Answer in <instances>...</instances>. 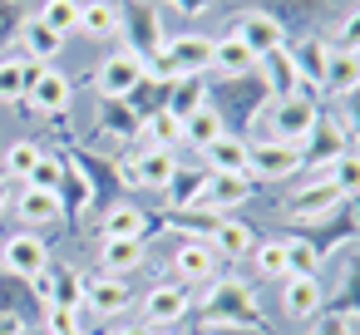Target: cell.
<instances>
[{"mask_svg": "<svg viewBox=\"0 0 360 335\" xmlns=\"http://www.w3.org/2000/svg\"><path fill=\"white\" fill-rule=\"evenodd\" d=\"M40 158H45V153H40L35 143H11V148H6V173H11V178H30Z\"/></svg>", "mask_w": 360, "mask_h": 335, "instance_id": "cell-34", "label": "cell"}, {"mask_svg": "<svg viewBox=\"0 0 360 335\" xmlns=\"http://www.w3.org/2000/svg\"><path fill=\"white\" fill-rule=\"evenodd\" d=\"M212 65H217V70H227V74H252V65H257V60H252V50H247L237 35H227V40H217V45H212Z\"/></svg>", "mask_w": 360, "mask_h": 335, "instance_id": "cell-23", "label": "cell"}, {"mask_svg": "<svg viewBox=\"0 0 360 335\" xmlns=\"http://www.w3.org/2000/svg\"><path fill=\"white\" fill-rule=\"evenodd\" d=\"M50 301H55V306H70V310H84V281H79L75 271L55 266V271H50Z\"/></svg>", "mask_w": 360, "mask_h": 335, "instance_id": "cell-26", "label": "cell"}, {"mask_svg": "<svg viewBox=\"0 0 360 335\" xmlns=\"http://www.w3.org/2000/svg\"><path fill=\"white\" fill-rule=\"evenodd\" d=\"M119 6H109V0H89V6H79V35H89V40H109V35H119Z\"/></svg>", "mask_w": 360, "mask_h": 335, "instance_id": "cell-18", "label": "cell"}, {"mask_svg": "<svg viewBox=\"0 0 360 335\" xmlns=\"http://www.w3.org/2000/svg\"><path fill=\"white\" fill-rule=\"evenodd\" d=\"M173 276L178 281H212L217 276V251L202 247V242H188L173 251Z\"/></svg>", "mask_w": 360, "mask_h": 335, "instance_id": "cell-11", "label": "cell"}, {"mask_svg": "<svg viewBox=\"0 0 360 335\" xmlns=\"http://www.w3.org/2000/svg\"><path fill=\"white\" fill-rule=\"evenodd\" d=\"M173 84H178V89H173V99L163 104L173 119H188L193 109H202V104H207V99H202V84H198L193 74H183V79H173Z\"/></svg>", "mask_w": 360, "mask_h": 335, "instance_id": "cell-28", "label": "cell"}, {"mask_svg": "<svg viewBox=\"0 0 360 335\" xmlns=\"http://www.w3.org/2000/svg\"><path fill=\"white\" fill-rule=\"evenodd\" d=\"M330 183H335L340 192H360V158H355V153H340V158L330 163Z\"/></svg>", "mask_w": 360, "mask_h": 335, "instance_id": "cell-36", "label": "cell"}, {"mask_svg": "<svg viewBox=\"0 0 360 335\" xmlns=\"http://www.w3.org/2000/svg\"><path fill=\"white\" fill-rule=\"evenodd\" d=\"M163 50L173 55V65H178L183 74H198V70L212 65V40H202V35H178V40L163 45Z\"/></svg>", "mask_w": 360, "mask_h": 335, "instance_id": "cell-19", "label": "cell"}, {"mask_svg": "<svg viewBox=\"0 0 360 335\" xmlns=\"http://www.w3.org/2000/svg\"><path fill=\"white\" fill-rule=\"evenodd\" d=\"M60 178H65V168L45 153V158L35 163V173H30V188H40V192H60Z\"/></svg>", "mask_w": 360, "mask_h": 335, "instance_id": "cell-37", "label": "cell"}, {"mask_svg": "<svg viewBox=\"0 0 360 335\" xmlns=\"http://www.w3.org/2000/svg\"><path fill=\"white\" fill-rule=\"evenodd\" d=\"M326 60H330V45H321V40H311V45H301V50L291 55V65H296L306 79H316V84H321V74H326Z\"/></svg>", "mask_w": 360, "mask_h": 335, "instance_id": "cell-33", "label": "cell"}, {"mask_svg": "<svg viewBox=\"0 0 360 335\" xmlns=\"http://www.w3.org/2000/svg\"><path fill=\"white\" fill-rule=\"evenodd\" d=\"M129 173H134L139 188H148V192H168L173 178H178V158H173V148H148V153L134 158Z\"/></svg>", "mask_w": 360, "mask_h": 335, "instance_id": "cell-6", "label": "cell"}, {"mask_svg": "<svg viewBox=\"0 0 360 335\" xmlns=\"http://www.w3.org/2000/svg\"><path fill=\"white\" fill-rule=\"evenodd\" d=\"M330 50H350V55H360V11L340 25V35H335V45Z\"/></svg>", "mask_w": 360, "mask_h": 335, "instance_id": "cell-40", "label": "cell"}, {"mask_svg": "<svg viewBox=\"0 0 360 335\" xmlns=\"http://www.w3.org/2000/svg\"><path fill=\"white\" fill-rule=\"evenodd\" d=\"M335 207H340V188H335L330 178H316L311 188L291 192V202H286V212L301 217V222H321V217H330Z\"/></svg>", "mask_w": 360, "mask_h": 335, "instance_id": "cell-4", "label": "cell"}, {"mask_svg": "<svg viewBox=\"0 0 360 335\" xmlns=\"http://www.w3.org/2000/svg\"><path fill=\"white\" fill-rule=\"evenodd\" d=\"M50 335H79V310L55 306V310H50Z\"/></svg>", "mask_w": 360, "mask_h": 335, "instance_id": "cell-38", "label": "cell"}, {"mask_svg": "<svg viewBox=\"0 0 360 335\" xmlns=\"http://www.w3.org/2000/svg\"><path fill=\"white\" fill-rule=\"evenodd\" d=\"M20 35H25V50H30L25 60H30V65H50V60L65 50V35H55V30H50V25H40V20H25V25H20Z\"/></svg>", "mask_w": 360, "mask_h": 335, "instance_id": "cell-20", "label": "cell"}, {"mask_svg": "<svg viewBox=\"0 0 360 335\" xmlns=\"http://www.w3.org/2000/svg\"><path fill=\"white\" fill-rule=\"evenodd\" d=\"M0 207H6V178H0Z\"/></svg>", "mask_w": 360, "mask_h": 335, "instance_id": "cell-43", "label": "cell"}, {"mask_svg": "<svg viewBox=\"0 0 360 335\" xmlns=\"http://www.w3.org/2000/svg\"><path fill=\"white\" fill-rule=\"evenodd\" d=\"M40 25H50L55 35H70V30H79V0H45V11H40Z\"/></svg>", "mask_w": 360, "mask_h": 335, "instance_id": "cell-30", "label": "cell"}, {"mask_svg": "<svg viewBox=\"0 0 360 335\" xmlns=\"http://www.w3.org/2000/svg\"><path fill=\"white\" fill-rule=\"evenodd\" d=\"M212 242H217V251H222V256H247V251H252V227H247V222L222 217V222H217V232H212Z\"/></svg>", "mask_w": 360, "mask_h": 335, "instance_id": "cell-25", "label": "cell"}, {"mask_svg": "<svg viewBox=\"0 0 360 335\" xmlns=\"http://www.w3.org/2000/svg\"><path fill=\"white\" fill-rule=\"evenodd\" d=\"M252 291L237 286V281H222L212 296H207V320H242V325H257V310H252Z\"/></svg>", "mask_w": 360, "mask_h": 335, "instance_id": "cell-7", "label": "cell"}, {"mask_svg": "<svg viewBox=\"0 0 360 335\" xmlns=\"http://www.w3.org/2000/svg\"><path fill=\"white\" fill-rule=\"evenodd\" d=\"M143 79H148V74H143V60H139V55H129V50L109 55V60L94 70V84H99V94H104V99H129Z\"/></svg>", "mask_w": 360, "mask_h": 335, "instance_id": "cell-1", "label": "cell"}, {"mask_svg": "<svg viewBox=\"0 0 360 335\" xmlns=\"http://www.w3.org/2000/svg\"><path fill=\"white\" fill-rule=\"evenodd\" d=\"M99 261H104L114 276L139 271V266H143V237H104V242H99Z\"/></svg>", "mask_w": 360, "mask_h": 335, "instance_id": "cell-13", "label": "cell"}, {"mask_svg": "<svg viewBox=\"0 0 360 335\" xmlns=\"http://www.w3.org/2000/svg\"><path fill=\"white\" fill-rule=\"evenodd\" d=\"M183 138H188L193 148H207V143H217V138H222V114H217V104H202V109H193V114L183 119Z\"/></svg>", "mask_w": 360, "mask_h": 335, "instance_id": "cell-21", "label": "cell"}, {"mask_svg": "<svg viewBox=\"0 0 360 335\" xmlns=\"http://www.w3.org/2000/svg\"><path fill=\"white\" fill-rule=\"evenodd\" d=\"M20 6H15V0H0V45H6L11 35H20Z\"/></svg>", "mask_w": 360, "mask_h": 335, "instance_id": "cell-39", "label": "cell"}, {"mask_svg": "<svg viewBox=\"0 0 360 335\" xmlns=\"http://www.w3.org/2000/svg\"><path fill=\"white\" fill-rule=\"evenodd\" d=\"M0 261H6V271H11V276L30 281V276H40V271H45L50 251H45V242H40V237H25V232H20V237H11V242H6Z\"/></svg>", "mask_w": 360, "mask_h": 335, "instance_id": "cell-8", "label": "cell"}, {"mask_svg": "<svg viewBox=\"0 0 360 335\" xmlns=\"http://www.w3.org/2000/svg\"><path fill=\"white\" fill-rule=\"evenodd\" d=\"M316 104L306 99V94H291V99H276V114H271V124H276V133H281V143H296V138H306L311 129H316Z\"/></svg>", "mask_w": 360, "mask_h": 335, "instance_id": "cell-5", "label": "cell"}, {"mask_svg": "<svg viewBox=\"0 0 360 335\" xmlns=\"http://www.w3.org/2000/svg\"><path fill=\"white\" fill-rule=\"evenodd\" d=\"M35 74H40V65H30L25 55H11V60H0V99H6V104H20V99L30 94Z\"/></svg>", "mask_w": 360, "mask_h": 335, "instance_id": "cell-12", "label": "cell"}, {"mask_svg": "<svg viewBox=\"0 0 360 335\" xmlns=\"http://www.w3.org/2000/svg\"><path fill=\"white\" fill-rule=\"evenodd\" d=\"M311 133H316V143H321V148L311 153V163H335L340 153H350V148H345V133H340L335 124H326V119H316V129H311Z\"/></svg>", "mask_w": 360, "mask_h": 335, "instance_id": "cell-31", "label": "cell"}, {"mask_svg": "<svg viewBox=\"0 0 360 335\" xmlns=\"http://www.w3.org/2000/svg\"><path fill=\"white\" fill-rule=\"evenodd\" d=\"M257 276H262V281L286 276V242H266V247H257Z\"/></svg>", "mask_w": 360, "mask_h": 335, "instance_id": "cell-35", "label": "cell"}, {"mask_svg": "<svg viewBox=\"0 0 360 335\" xmlns=\"http://www.w3.org/2000/svg\"><path fill=\"white\" fill-rule=\"evenodd\" d=\"M70 94H75V89H70V79H65L60 70H40L25 99H30V109H35V114H50V119H55V114H65V109H70Z\"/></svg>", "mask_w": 360, "mask_h": 335, "instance_id": "cell-9", "label": "cell"}, {"mask_svg": "<svg viewBox=\"0 0 360 335\" xmlns=\"http://www.w3.org/2000/svg\"><path fill=\"white\" fill-rule=\"evenodd\" d=\"M15 207H20V217H25V222H55V217H60V192H40V188H25Z\"/></svg>", "mask_w": 360, "mask_h": 335, "instance_id": "cell-24", "label": "cell"}, {"mask_svg": "<svg viewBox=\"0 0 360 335\" xmlns=\"http://www.w3.org/2000/svg\"><path fill=\"white\" fill-rule=\"evenodd\" d=\"M202 158L212 163V173H247V143L232 138V133H222L217 143H207Z\"/></svg>", "mask_w": 360, "mask_h": 335, "instance_id": "cell-22", "label": "cell"}, {"mask_svg": "<svg viewBox=\"0 0 360 335\" xmlns=\"http://www.w3.org/2000/svg\"><path fill=\"white\" fill-rule=\"evenodd\" d=\"M345 99H350V124H355V133H360V89H350Z\"/></svg>", "mask_w": 360, "mask_h": 335, "instance_id": "cell-41", "label": "cell"}, {"mask_svg": "<svg viewBox=\"0 0 360 335\" xmlns=\"http://www.w3.org/2000/svg\"><path fill=\"white\" fill-rule=\"evenodd\" d=\"M143 315H148V325H173V320H183V315H188V291H183V286H158V291H148Z\"/></svg>", "mask_w": 360, "mask_h": 335, "instance_id": "cell-15", "label": "cell"}, {"mask_svg": "<svg viewBox=\"0 0 360 335\" xmlns=\"http://www.w3.org/2000/svg\"><path fill=\"white\" fill-rule=\"evenodd\" d=\"M143 138L153 148H173V138H183V119H173L168 109H153L148 124H143Z\"/></svg>", "mask_w": 360, "mask_h": 335, "instance_id": "cell-29", "label": "cell"}, {"mask_svg": "<svg viewBox=\"0 0 360 335\" xmlns=\"http://www.w3.org/2000/svg\"><path fill=\"white\" fill-rule=\"evenodd\" d=\"M321 89H326V94H350V89H360V55L330 50L326 74H321Z\"/></svg>", "mask_w": 360, "mask_h": 335, "instance_id": "cell-16", "label": "cell"}, {"mask_svg": "<svg viewBox=\"0 0 360 335\" xmlns=\"http://www.w3.org/2000/svg\"><path fill=\"white\" fill-rule=\"evenodd\" d=\"M247 50H252V60H262V55H271V50H281V25L271 20V15H242L237 20V30H232Z\"/></svg>", "mask_w": 360, "mask_h": 335, "instance_id": "cell-10", "label": "cell"}, {"mask_svg": "<svg viewBox=\"0 0 360 335\" xmlns=\"http://www.w3.org/2000/svg\"><path fill=\"white\" fill-rule=\"evenodd\" d=\"M301 163H306V153H301L296 143H281V138H271V143H247V168H252L257 178H291Z\"/></svg>", "mask_w": 360, "mask_h": 335, "instance_id": "cell-2", "label": "cell"}, {"mask_svg": "<svg viewBox=\"0 0 360 335\" xmlns=\"http://www.w3.org/2000/svg\"><path fill=\"white\" fill-rule=\"evenodd\" d=\"M252 197V183H247V173H212L207 183H202V192L193 197V207H202V212H222V207H237V202H247Z\"/></svg>", "mask_w": 360, "mask_h": 335, "instance_id": "cell-3", "label": "cell"}, {"mask_svg": "<svg viewBox=\"0 0 360 335\" xmlns=\"http://www.w3.org/2000/svg\"><path fill=\"white\" fill-rule=\"evenodd\" d=\"M129 301L134 296L124 281H84V310H94V315H119Z\"/></svg>", "mask_w": 360, "mask_h": 335, "instance_id": "cell-17", "label": "cell"}, {"mask_svg": "<svg viewBox=\"0 0 360 335\" xmlns=\"http://www.w3.org/2000/svg\"><path fill=\"white\" fill-rule=\"evenodd\" d=\"M316 266H321V251L306 237L286 242V276H316Z\"/></svg>", "mask_w": 360, "mask_h": 335, "instance_id": "cell-32", "label": "cell"}, {"mask_svg": "<svg viewBox=\"0 0 360 335\" xmlns=\"http://www.w3.org/2000/svg\"><path fill=\"white\" fill-rule=\"evenodd\" d=\"M119 335H153L148 325H129V330H119Z\"/></svg>", "mask_w": 360, "mask_h": 335, "instance_id": "cell-42", "label": "cell"}, {"mask_svg": "<svg viewBox=\"0 0 360 335\" xmlns=\"http://www.w3.org/2000/svg\"><path fill=\"white\" fill-rule=\"evenodd\" d=\"M143 227H148V217L139 207H129V202L104 212V237H143Z\"/></svg>", "mask_w": 360, "mask_h": 335, "instance_id": "cell-27", "label": "cell"}, {"mask_svg": "<svg viewBox=\"0 0 360 335\" xmlns=\"http://www.w3.org/2000/svg\"><path fill=\"white\" fill-rule=\"evenodd\" d=\"M281 306H286V315H316L321 310V281L316 276H281Z\"/></svg>", "mask_w": 360, "mask_h": 335, "instance_id": "cell-14", "label": "cell"}]
</instances>
